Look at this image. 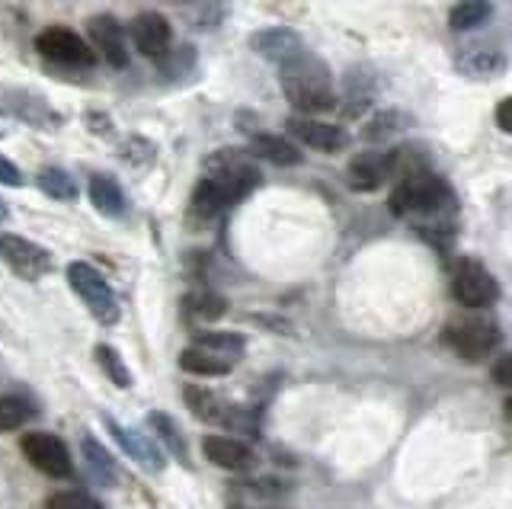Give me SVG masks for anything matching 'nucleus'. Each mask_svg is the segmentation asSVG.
I'll return each instance as SVG.
<instances>
[{
	"instance_id": "f257e3e1",
	"label": "nucleus",
	"mask_w": 512,
	"mask_h": 509,
	"mask_svg": "<svg viewBox=\"0 0 512 509\" xmlns=\"http://www.w3.org/2000/svg\"><path fill=\"white\" fill-rule=\"evenodd\" d=\"M279 81L285 100L295 109H304V113H327V109L336 106V87L330 68L304 49L282 61Z\"/></svg>"
},
{
	"instance_id": "f03ea898",
	"label": "nucleus",
	"mask_w": 512,
	"mask_h": 509,
	"mask_svg": "<svg viewBox=\"0 0 512 509\" xmlns=\"http://www.w3.org/2000/svg\"><path fill=\"white\" fill-rule=\"evenodd\" d=\"M455 209L452 189H448L439 177L432 173H413V177H404L391 193V212L400 218H416L423 221L432 218H448Z\"/></svg>"
},
{
	"instance_id": "7ed1b4c3",
	"label": "nucleus",
	"mask_w": 512,
	"mask_h": 509,
	"mask_svg": "<svg viewBox=\"0 0 512 509\" xmlns=\"http://www.w3.org/2000/svg\"><path fill=\"white\" fill-rule=\"evenodd\" d=\"M205 167H208V180H215L221 186L224 199L231 205L244 202L263 183V173L253 164V154L244 151H218L208 157Z\"/></svg>"
},
{
	"instance_id": "20e7f679",
	"label": "nucleus",
	"mask_w": 512,
	"mask_h": 509,
	"mask_svg": "<svg viewBox=\"0 0 512 509\" xmlns=\"http://www.w3.org/2000/svg\"><path fill=\"white\" fill-rule=\"evenodd\" d=\"M68 282L71 289L80 295V301L90 308V314L100 324H116L119 321V301L112 285L100 276V269H93L90 263H71L68 266Z\"/></svg>"
},
{
	"instance_id": "39448f33",
	"label": "nucleus",
	"mask_w": 512,
	"mask_h": 509,
	"mask_svg": "<svg viewBox=\"0 0 512 509\" xmlns=\"http://www.w3.org/2000/svg\"><path fill=\"white\" fill-rule=\"evenodd\" d=\"M445 343L461 359H487L500 343V330L484 317H458V321L445 327Z\"/></svg>"
},
{
	"instance_id": "423d86ee",
	"label": "nucleus",
	"mask_w": 512,
	"mask_h": 509,
	"mask_svg": "<svg viewBox=\"0 0 512 509\" xmlns=\"http://www.w3.org/2000/svg\"><path fill=\"white\" fill-rule=\"evenodd\" d=\"M452 295L464 308H490L500 298V285L477 260H458L452 266Z\"/></svg>"
},
{
	"instance_id": "0eeeda50",
	"label": "nucleus",
	"mask_w": 512,
	"mask_h": 509,
	"mask_svg": "<svg viewBox=\"0 0 512 509\" xmlns=\"http://www.w3.org/2000/svg\"><path fill=\"white\" fill-rule=\"evenodd\" d=\"M36 49H39L42 58L55 61V65H64V68H90L96 61L90 45L68 26L42 29V33L36 36Z\"/></svg>"
},
{
	"instance_id": "6e6552de",
	"label": "nucleus",
	"mask_w": 512,
	"mask_h": 509,
	"mask_svg": "<svg viewBox=\"0 0 512 509\" xmlns=\"http://www.w3.org/2000/svg\"><path fill=\"white\" fill-rule=\"evenodd\" d=\"M20 449L32 468H39L45 477H71V452L58 436L52 433H29L23 436Z\"/></svg>"
},
{
	"instance_id": "1a4fd4ad",
	"label": "nucleus",
	"mask_w": 512,
	"mask_h": 509,
	"mask_svg": "<svg viewBox=\"0 0 512 509\" xmlns=\"http://www.w3.org/2000/svg\"><path fill=\"white\" fill-rule=\"evenodd\" d=\"M0 257L10 263V269L23 279H42L52 269L48 250L26 241L20 234H0Z\"/></svg>"
},
{
	"instance_id": "9d476101",
	"label": "nucleus",
	"mask_w": 512,
	"mask_h": 509,
	"mask_svg": "<svg viewBox=\"0 0 512 509\" xmlns=\"http://www.w3.org/2000/svg\"><path fill=\"white\" fill-rule=\"evenodd\" d=\"M87 36H90L93 55L106 58L112 68H125L128 45H125V29L119 26L116 17H93L87 23Z\"/></svg>"
},
{
	"instance_id": "9b49d317",
	"label": "nucleus",
	"mask_w": 512,
	"mask_h": 509,
	"mask_svg": "<svg viewBox=\"0 0 512 509\" xmlns=\"http://www.w3.org/2000/svg\"><path fill=\"white\" fill-rule=\"evenodd\" d=\"M288 132H292L298 141H304L308 148L324 151V154L343 151V148H346V141H349L340 125L320 122V119H311V116H295V119H288Z\"/></svg>"
},
{
	"instance_id": "f8f14e48",
	"label": "nucleus",
	"mask_w": 512,
	"mask_h": 509,
	"mask_svg": "<svg viewBox=\"0 0 512 509\" xmlns=\"http://www.w3.org/2000/svg\"><path fill=\"white\" fill-rule=\"evenodd\" d=\"M202 452L212 465L224 471H250L256 465V452L244 439H234V436H205Z\"/></svg>"
},
{
	"instance_id": "ddd939ff",
	"label": "nucleus",
	"mask_w": 512,
	"mask_h": 509,
	"mask_svg": "<svg viewBox=\"0 0 512 509\" xmlns=\"http://www.w3.org/2000/svg\"><path fill=\"white\" fill-rule=\"evenodd\" d=\"M391 170H394V161H391L388 154L368 151V154H356V157H352L346 177H349V186L352 189H359V193H372V189H381L384 183H388Z\"/></svg>"
},
{
	"instance_id": "4468645a",
	"label": "nucleus",
	"mask_w": 512,
	"mask_h": 509,
	"mask_svg": "<svg viewBox=\"0 0 512 509\" xmlns=\"http://www.w3.org/2000/svg\"><path fill=\"white\" fill-rule=\"evenodd\" d=\"M106 426H109V433H112V439H116L119 445H122V452L128 455V458H135L138 465H144L148 471H164V449L160 445H154L148 436H141V433H135V429H125L122 423H116L112 417H106Z\"/></svg>"
},
{
	"instance_id": "2eb2a0df",
	"label": "nucleus",
	"mask_w": 512,
	"mask_h": 509,
	"mask_svg": "<svg viewBox=\"0 0 512 509\" xmlns=\"http://www.w3.org/2000/svg\"><path fill=\"white\" fill-rule=\"evenodd\" d=\"M132 39L135 45L151 58H164L170 42H173V29L164 13H141V17L132 23Z\"/></svg>"
},
{
	"instance_id": "dca6fc26",
	"label": "nucleus",
	"mask_w": 512,
	"mask_h": 509,
	"mask_svg": "<svg viewBox=\"0 0 512 509\" xmlns=\"http://www.w3.org/2000/svg\"><path fill=\"white\" fill-rule=\"evenodd\" d=\"M250 154H253V157H260V161L279 164V167H298V164L304 161L301 148L295 145L292 138L269 135V132L253 135V141H250Z\"/></svg>"
},
{
	"instance_id": "f3484780",
	"label": "nucleus",
	"mask_w": 512,
	"mask_h": 509,
	"mask_svg": "<svg viewBox=\"0 0 512 509\" xmlns=\"http://www.w3.org/2000/svg\"><path fill=\"white\" fill-rule=\"evenodd\" d=\"M250 45H253V49L260 52L263 58L279 61V65H282L285 58H292V55H298V52L304 49L295 29H263V33H256V36L250 39Z\"/></svg>"
},
{
	"instance_id": "a211bd4d",
	"label": "nucleus",
	"mask_w": 512,
	"mask_h": 509,
	"mask_svg": "<svg viewBox=\"0 0 512 509\" xmlns=\"http://www.w3.org/2000/svg\"><path fill=\"white\" fill-rule=\"evenodd\" d=\"M180 369H186L192 375H228L234 369V359L192 343L189 349H183V353H180Z\"/></svg>"
},
{
	"instance_id": "6ab92c4d",
	"label": "nucleus",
	"mask_w": 512,
	"mask_h": 509,
	"mask_svg": "<svg viewBox=\"0 0 512 509\" xmlns=\"http://www.w3.org/2000/svg\"><path fill=\"white\" fill-rule=\"evenodd\" d=\"M183 308H186V317H189L192 324H212V321H218L224 311H228L224 298L215 295V292H208V289L189 292L186 301H183Z\"/></svg>"
},
{
	"instance_id": "aec40b11",
	"label": "nucleus",
	"mask_w": 512,
	"mask_h": 509,
	"mask_svg": "<svg viewBox=\"0 0 512 509\" xmlns=\"http://www.w3.org/2000/svg\"><path fill=\"white\" fill-rule=\"evenodd\" d=\"M192 215L196 218H202V221H208V218H218L224 209H231V202L224 199V193H221V186L215 183V180H202L199 186H196V193H192Z\"/></svg>"
},
{
	"instance_id": "412c9836",
	"label": "nucleus",
	"mask_w": 512,
	"mask_h": 509,
	"mask_svg": "<svg viewBox=\"0 0 512 509\" xmlns=\"http://www.w3.org/2000/svg\"><path fill=\"white\" fill-rule=\"evenodd\" d=\"M490 17H493V7L487 0H461V4L448 13V26H452L455 33H468V29L484 26Z\"/></svg>"
},
{
	"instance_id": "4be33fe9",
	"label": "nucleus",
	"mask_w": 512,
	"mask_h": 509,
	"mask_svg": "<svg viewBox=\"0 0 512 509\" xmlns=\"http://www.w3.org/2000/svg\"><path fill=\"white\" fill-rule=\"evenodd\" d=\"M148 423H151V429H154V433H157V445H160V449H164V452H170L176 461H183V465H186V439H183V433H180V429H176V423H173V417H167V413H151V417H148Z\"/></svg>"
},
{
	"instance_id": "5701e85b",
	"label": "nucleus",
	"mask_w": 512,
	"mask_h": 509,
	"mask_svg": "<svg viewBox=\"0 0 512 509\" xmlns=\"http://www.w3.org/2000/svg\"><path fill=\"white\" fill-rule=\"evenodd\" d=\"M84 458H87V468H90V474L96 477V481L106 484V487L116 484V477H119L116 461H112V455L93 436H84Z\"/></svg>"
},
{
	"instance_id": "b1692460",
	"label": "nucleus",
	"mask_w": 512,
	"mask_h": 509,
	"mask_svg": "<svg viewBox=\"0 0 512 509\" xmlns=\"http://www.w3.org/2000/svg\"><path fill=\"white\" fill-rule=\"evenodd\" d=\"M90 202L103 215H122L125 212V196L112 177H93L90 180Z\"/></svg>"
},
{
	"instance_id": "393cba45",
	"label": "nucleus",
	"mask_w": 512,
	"mask_h": 509,
	"mask_svg": "<svg viewBox=\"0 0 512 509\" xmlns=\"http://www.w3.org/2000/svg\"><path fill=\"white\" fill-rule=\"evenodd\" d=\"M32 407L29 397H20V394H4L0 397V433H13V429H20L32 420Z\"/></svg>"
},
{
	"instance_id": "a878e982",
	"label": "nucleus",
	"mask_w": 512,
	"mask_h": 509,
	"mask_svg": "<svg viewBox=\"0 0 512 509\" xmlns=\"http://www.w3.org/2000/svg\"><path fill=\"white\" fill-rule=\"evenodd\" d=\"M196 346H205V349H212V353H221V356H228V359H240L244 356V346H247V340L240 337V333H221V330H208V333H202V337H196L192 340Z\"/></svg>"
},
{
	"instance_id": "bb28decb",
	"label": "nucleus",
	"mask_w": 512,
	"mask_h": 509,
	"mask_svg": "<svg viewBox=\"0 0 512 509\" xmlns=\"http://www.w3.org/2000/svg\"><path fill=\"white\" fill-rule=\"evenodd\" d=\"M410 125V119L400 113V109H381V113L365 125V138L368 141H381V138H391L397 132H404Z\"/></svg>"
},
{
	"instance_id": "cd10ccee",
	"label": "nucleus",
	"mask_w": 512,
	"mask_h": 509,
	"mask_svg": "<svg viewBox=\"0 0 512 509\" xmlns=\"http://www.w3.org/2000/svg\"><path fill=\"white\" fill-rule=\"evenodd\" d=\"M39 186H42L45 196L61 199V202H71L77 196V183L64 170H58V167H45L39 173Z\"/></svg>"
},
{
	"instance_id": "c85d7f7f",
	"label": "nucleus",
	"mask_w": 512,
	"mask_h": 509,
	"mask_svg": "<svg viewBox=\"0 0 512 509\" xmlns=\"http://www.w3.org/2000/svg\"><path fill=\"white\" fill-rule=\"evenodd\" d=\"M186 404L199 420H224V413H228L218 401V394L202 391V388H186Z\"/></svg>"
},
{
	"instance_id": "c756f323",
	"label": "nucleus",
	"mask_w": 512,
	"mask_h": 509,
	"mask_svg": "<svg viewBox=\"0 0 512 509\" xmlns=\"http://www.w3.org/2000/svg\"><path fill=\"white\" fill-rule=\"evenodd\" d=\"M96 362L103 365V372L116 381L119 388H128L132 385V375H128V369H125V362L119 359V353L112 346H96Z\"/></svg>"
},
{
	"instance_id": "7c9ffc66",
	"label": "nucleus",
	"mask_w": 512,
	"mask_h": 509,
	"mask_svg": "<svg viewBox=\"0 0 512 509\" xmlns=\"http://www.w3.org/2000/svg\"><path fill=\"white\" fill-rule=\"evenodd\" d=\"M45 509H103V506L84 490H64V493H55V497H48Z\"/></svg>"
},
{
	"instance_id": "2f4dec72",
	"label": "nucleus",
	"mask_w": 512,
	"mask_h": 509,
	"mask_svg": "<svg viewBox=\"0 0 512 509\" xmlns=\"http://www.w3.org/2000/svg\"><path fill=\"white\" fill-rule=\"evenodd\" d=\"M496 68H500V55L496 52H471L461 61V71L468 74H493Z\"/></svg>"
},
{
	"instance_id": "473e14b6",
	"label": "nucleus",
	"mask_w": 512,
	"mask_h": 509,
	"mask_svg": "<svg viewBox=\"0 0 512 509\" xmlns=\"http://www.w3.org/2000/svg\"><path fill=\"white\" fill-rule=\"evenodd\" d=\"M0 183L4 186H20L23 183V173L13 167V161H7L4 154H0Z\"/></svg>"
},
{
	"instance_id": "72a5a7b5",
	"label": "nucleus",
	"mask_w": 512,
	"mask_h": 509,
	"mask_svg": "<svg viewBox=\"0 0 512 509\" xmlns=\"http://www.w3.org/2000/svg\"><path fill=\"white\" fill-rule=\"evenodd\" d=\"M509 109H512V103H509V100H503L500 106H496V125H500L503 132H509V129H512V122H509Z\"/></svg>"
},
{
	"instance_id": "f704fd0d",
	"label": "nucleus",
	"mask_w": 512,
	"mask_h": 509,
	"mask_svg": "<svg viewBox=\"0 0 512 509\" xmlns=\"http://www.w3.org/2000/svg\"><path fill=\"white\" fill-rule=\"evenodd\" d=\"M496 381H500V385H509V359L506 356L496 362Z\"/></svg>"
},
{
	"instance_id": "c9c22d12",
	"label": "nucleus",
	"mask_w": 512,
	"mask_h": 509,
	"mask_svg": "<svg viewBox=\"0 0 512 509\" xmlns=\"http://www.w3.org/2000/svg\"><path fill=\"white\" fill-rule=\"evenodd\" d=\"M10 215V209H7V202H0V221H4Z\"/></svg>"
},
{
	"instance_id": "e433bc0d",
	"label": "nucleus",
	"mask_w": 512,
	"mask_h": 509,
	"mask_svg": "<svg viewBox=\"0 0 512 509\" xmlns=\"http://www.w3.org/2000/svg\"><path fill=\"white\" fill-rule=\"evenodd\" d=\"M170 4H192V0H170Z\"/></svg>"
}]
</instances>
